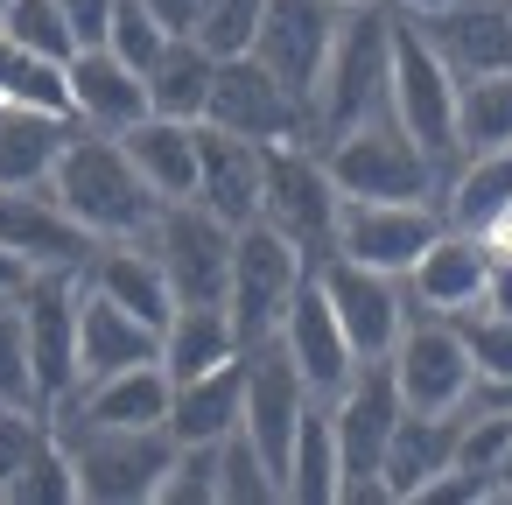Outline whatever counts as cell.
Here are the masks:
<instances>
[{"label":"cell","instance_id":"3","mask_svg":"<svg viewBox=\"0 0 512 505\" xmlns=\"http://www.w3.org/2000/svg\"><path fill=\"white\" fill-rule=\"evenodd\" d=\"M337 211H344V197H337V183H330L316 141L288 134V141H267V148H260V225H274L309 267L330 260V246H337Z\"/></svg>","mask_w":512,"mask_h":505},{"label":"cell","instance_id":"43","mask_svg":"<svg viewBox=\"0 0 512 505\" xmlns=\"http://www.w3.org/2000/svg\"><path fill=\"white\" fill-rule=\"evenodd\" d=\"M155 505H218V442H176Z\"/></svg>","mask_w":512,"mask_h":505},{"label":"cell","instance_id":"50","mask_svg":"<svg viewBox=\"0 0 512 505\" xmlns=\"http://www.w3.org/2000/svg\"><path fill=\"white\" fill-rule=\"evenodd\" d=\"M491 246H498V253H512V204H505V218L491 225Z\"/></svg>","mask_w":512,"mask_h":505},{"label":"cell","instance_id":"47","mask_svg":"<svg viewBox=\"0 0 512 505\" xmlns=\"http://www.w3.org/2000/svg\"><path fill=\"white\" fill-rule=\"evenodd\" d=\"M148 8L162 15L169 36H190V22H197V0H148Z\"/></svg>","mask_w":512,"mask_h":505},{"label":"cell","instance_id":"29","mask_svg":"<svg viewBox=\"0 0 512 505\" xmlns=\"http://www.w3.org/2000/svg\"><path fill=\"white\" fill-rule=\"evenodd\" d=\"M512 204V148H491V155H463L449 176H442V225L456 232H484L505 218Z\"/></svg>","mask_w":512,"mask_h":505},{"label":"cell","instance_id":"12","mask_svg":"<svg viewBox=\"0 0 512 505\" xmlns=\"http://www.w3.org/2000/svg\"><path fill=\"white\" fill-rule=\"evenodd\" d=\"M239 365H246V400H239V428L253 435V449L281 470L288 463V442H295V428H302V414L316 407V393H309V379H302V365L281 351V337H260V344H246L239 351ZM288 505V498H281Z\"/></svg>","mask_w":512,"mask_h":505},{"label":"cell","instance_id":"26","mask_svg":"<svg viewBox=\"0 0 512 505\" xmlns=\"http://www.w3.org/2000/svg\"><path fill=\"white\" fill-rule=\"evenodd\" d=\"M456 428H463V407L456 414H400L393 442H386V463H379V491L414 505V491L456 463Z\"/></svg>","mask_w":512,"mask_h":505},{"label":"cell","instance_id":"49","mask_svg":"<svg viewBox=\"0 0 512 505\" xmlns=\"http://www.w3.org/2000/svg\"><path fill=\"white\" fill-rule=\"evenodd\" d=\"M393 15H407V22H421V15H442V8H463V0H386Z\"/></svg>","mask_w":512,"mask_h":505},{"label":"cell","instance_id":"31","mask_svg":"<svg viewBox=\"0 0 512 505\" xmlns=\"http://www.w3.org/2000/svg\"><path fill=\"white\" fill-rule=\"evenodd\" d=\"M281 498L288 505H344V463H337V435H330V407L316 400L288 442L281 463Z\"/></svg>","mask_w":512,"mask_h":505},{"label":"cell","instance_id":"28","mask_svg":"<svg viewBox=\"0 0 512 505\" xmlns=\"http://www.w3.org/2000/svg\"><path fill=\"white\" fill-rule=\"evenodd\" d=\"M239 358V330L225 316V302H176V316L162 323V372L169 386L197 379V372H218Z\"/></svg>","mask_w":512,"mask_h":505},{"label":"cell","instance_id":"41","mask_svg":"<svg viewBox=\"0 0 512 505\" xmlns=\"http://www.w3.org/2000/svg\"><path fill=\"white\" fill-rule=\"evenodd\" d=\"M50 442V407L29 400H0V505H8V484L29 470V456Z\"/></svg>","mask_w":512,"mask_h":505},{"label":"cell","instance_id":"17","mask_svg":"<svg viewBox=\"0 0 512 505\" xmlns=\"http://www.w3.org/2000/svg\"><path fill=\"white\" fill-rule=\"evenodd\" d=\"M169 372L155 365H127L106 379H78L64 400H50V428H169Z\"/></svg>","mask_w":512,"mask_h":505},{"label":"cell","instance_id":"8","mask_svg":"<svg viewBox=\"0 0 512 505\" xmlns=\"http://www.w3.org/2000/svg\"><path fill=\"white\" fill-rule=\"evenodd\" d=\"M386 365H393V386H400V407L407 414H456L477 393V365H470V344H463L456 316L407 309Z\"/></svg>","mask_w":512,"mask_h":505},{"label":"cell","instance_id":"51","mask_svg":"<svg viewBox=\"0 0 512 505\" xmlns=\"http://www.w3.org/2000/svg\"><path fill=\"white\" fill-rule=\"evenodd\" d=\"M498 498H512V442H505V456H498Z\"/></svg>","mask_w":512,"mask_h":505},{"label":"cell","instance_id":"46","mask_svg":"<svg viewBox=\"0 0 512 505\" xmlns=\"http://www.w3.org/2000/svg\"><path fill=\"white\" fill-rule=\"evenodd\" d=\"M57 8L71 15L78 43H99V36H106V15H113V0H57Z\"/></svg>","mask_w":512,"mask_h":505},{"label":"cell","instance_id":"13","mask_svg":"<svg viewBox=\"0 0 512 505\" xmlns=\"http://www.w3.org/2000/svg\"><path fill=\"white\" fill-rule=\"evenodd\" d=\"M442 232V204H393V197H344L337 211V246L344 260L358 267H379V274H407L428 239Z\"/></svg>","mask_w":512,"mask_h":505},{"label":"cell","instance_id":"7","mask_svg":"<svg viewBox=\"0 0 512 505\" xmlns=\"http://www.w3.org/2000/svg\"><path fill=\"white\" fill-rule=\"evenodd\" d=\"M330 407V435H337V463H344V498H386L379 491V463H386V442L400 428V386H393V365L386 358H358V372L323 400Z\"/></svg>","mask_w":512,"mask_h":505},{"label":"cell","instance_id":"27","mask_svg":"<svg viewBox=\"0 0 512 505\" xmlns=\"http://www.w3.org/2000/svg\"><path fill=\"white\" fill-rule=\"evenodd\" d=\"M120 148L134 155V169L148 176V190H155L162 204H190V197H197V127H190V120L148 113V120H134V127L120 134Z\"/></svg>","mask_w":512,"mask_h":505},{"label":"cell","instance_id":"52","mask_svg":"<svg viewBox=\"0 0 512 505\" xmlns=\"http://www.w3.org/2000/svg\"><path fill=\"white\" fill-rule=\"evenodd\" d=\"M337 8H372V0H337Z\"/></svg>","mask_w":512,"mask_h":505},{"label":"cell","instance_id":"37","mask_svg":"<svg viewBox=\"0 0 512 505\" xmlns=\"http://www.w3.org/2000/svg\"><path fill=\"white\" fill-rule=\"evenodd\" d=\"M0 36H15L22 50H36V57H50V64H71L85 43H78V29H71V15L57 8V0H8L0 8Z\"/></svg>","mask_w":512,"mask_h":505},{"label":"cell","instance_id":"38","mask_svg":"<svg viewBox=\"0 0 512 505\" xmlns=\"http://www.w3.org/2000/svg\"><path fill=\"white\" fill-rule=\"evenodd\" d=\"M260 15H267V0H197L190 43H204L211 57H246L260 36Z\"/></svg>","mask_w":512,"mask_h":505},{"label":"cell","instance_id":"20","mask_svg":"<svg viewBox=\"0 0 512 505\" xmlns=\"http://www.w3.org/2000/svg\"><path fill=\"white\" fill-rule=\"evenodd\" d=\"M421 43L449 64V78H491V71H512V0H463V8H442V15H421L414 22Z\"/></svg>","mask_w":512,"mask_h":505},{"label":"cell","instance_id":"6","mask_svg":"<svg viewBox=\"0 0 512 505\" xmlns=\"http://www.w3.org/2000/svg\"><path fill=\"white\" fill-rule=\"evenodd\" d=\"M57 442L71 449V470H78V498L85 505H155L162 470L176 456V435L169 428H64Z\"/></svg>","mask_w":512,"mask_h":505},{"label":"cell","instance_id":"23","mask_svg":"<svg viewBox=\"0 0 512 505\" xmlns=\"http://www.w3.org/2000/svg\"><path fill=\"white\" fill-rule=\"evenodd\" d=\"M197 204L218 211L225 225H253L260 218V141L197 120Z\"/></svg>","mask_w":512,"mask_h":505},{"label":"cell","instance_id":"53","mask_svg":"<svg viewBox=\"0 0 512 505\" xmlns=\"http://www.w3.org/2000/svg\"><path fill=\"white\" fill-rule=\"evenodd\" d=\"M0 8H8V0H0Z\"/></svg>","mask_w":512,"mask_h":505},{"label":"cell","instance_id":"24","mask_svg":"<svg viewBox=\"0 0 512 505\" xmlns=\"http://www.w3.org/2000/svg\"><path fill=\"white\" fill-rule=\"evenodd\" d=\"M78 274H85V288H99L106 302H120L127 316H141V323H155V330L176 316L169 274H162V260L148 253V239H99Z\"/></svg>","mask_w":512,"mask_h":505},{"label":"cell","instance_id":"30","mask_svg":"<svg viewBox=\"0 0 512 505\" xmlns=\"http://www.w3.org/2000/svg\"><path fill=\"white\" fill-rule=\"evenodd\" d=\"M239 400H246V365H218V372H197L169 393V435L176 442H225L239 428Z\"/></svg>","mask_w":512,"mask_h":505},{"label":"cell","instance_id":"10","mask_svg":"<svg viewBox=\"0 0 512 505\" xmlns=\"http://www.w3.org/2000/svg\"><path fill=\"white\" fill-rule=\"evenodd\" d=\"M78 295L85 274L78 267H36L15 295L22 309V337H29V372H36V400H64L78 386Z\"/></svg>","mask_w":512,"mask_h":505},{"label":"cell","instance_id":"15","mask_svg":"<svg viewBox=\"0 0 512 505\" xmlns=\"http://www.w3.org/2000/svg\"><path fill=\"white\" fill-rule=\"evenodd\" d=\"M204 120L211 127H225V134H246V141H288V134H302V99L246 50V57H218V71H211V106H204Z\"/></svg>","mask_w":512,"mask_h":505},{"label":"cell","instance_id":"42","mask_svg":"<svg viewBox=\"0 0 512 505\" xmlns=\"http://www.w3.org/2000/svg\"><path fill=\"white\" fill-rule=\"evenodd\" d=\"M8 505H78V470H71V449H64L57 435L29 456V470L8 484Z\"/></svg>","mask_w":512,"mask_h":505},{"label":"cell","instance_id":"11","mask_svg":"<svg viewBox=\"0 0 512 505\" xmlns=\"http://www.w3.org/2000/svg\"><path fill=\"white\" fill-rule=\"evenodd\" d=\"M232 239H239V225H225V218L204 211L197 197H190V204H162V218L148 225V253L162 260L176 302H225Z\"/></svg>","mask_w":512,"mask_h":505},{"label":"cell","instance_id":"39","mask_svg":"<svg viewBox=\"0 0 512 505\" xmlns=\"http://www.w3.org/2000/svg\"><path fill=\"white\" fill-rule=\"evenodd\" d=\"M456 330H463V344H470L477 386H505V379H512V316L491 309V302H477V309L456 316Z\"/></svg>","mask_w":512,"mask_h":505},{"label":"cell","instance_id":"35","mask_svg":"<svg viewBox=\"0 0 512 505\" xmlns=\"http://www.w3.org/2000/svg\"><path fill=\"white\" fill-rule=\"evenodd\" d=\"M0 99L8 106H36V113H64L71 120V85H64V64L22 50L15 36H0Z\"/></svg>","mask_w":512,"mask_h":505},{"label":"cell","instance_id":"21","mask_svg":"<svg viewBox=\"0 0 512 505\" xmlns=\"http://www.w3.org/2000/svg\"><path fill=\"white\" fill-rule=\"evenodd\" d=\"M281 351L302 365V379H309V393L316 400H330L351 372H358V351H351V337H344V323H337V309L323 302V288H316V274H302V288H295V302H288V316H281Z\"/></svg>","mask_w":512,"mask_h":505},{"label":"cell","instance_id":"44","mask_svg":"<svg viewBox=\"0 0 512 505\" xmlns=\"http://www.w3.org/2000/svg\"><path fill=\"white\" fill-rule=\"evenodd\" d=\"M0 400H36V372H29V337H22V309L0 302Z\"/></svg>","mask_w":512,"mask_h":505},{"label":"cell","instance_id":"18","mask_svg":"<svg viewBox=\"0 0 512 505\" xmlns=\"http://www.w3.org/2000/svg\"><path fill=\"white\" fill-rule=\"evenodd\" d=\"M92 232L50 197V183H0V253H15L29 274L36 267H85Z\"/></svg>","mask_w":512,"mask_h":505},{"label":"cell","instance_id":"14","mask_svg":"<svg viewBox=\"0 0 512 505\" xmlns=\"http://www.w3.org/2000/svg\"><path fill=\"white\" fill-rule=\"evenodd\" d=\"M309 274H316L323 302L337 309L351 351H358V358H386L393 337H400V323H407V281H400V274H379V267H358V260H344V253L316 260Z\"/></svg>","mask_w":512,"mask_h":505},{"label":"cell","instance_id":"40","mask_svg":"<svg viewBox=\"0 0 512 505\" xmlns=\"http://www.w3.org/2000/svg\"><path fill=\"white\" fill-rule=\"evenodd\" d=\"M120 64H134V71H148L162 50H169V29H162V15L148 8V0H113V15H106V36H99Z\"/></svg>","mask_w":512,"mask_h":505},{"label":"cell","instance_id":"1","mask_svg":"<svg viewBox=\"0 0 512 505\" xmlns=\"http://www.w3.org/2000/svg\"><path fill=\"white\" fill-rule=\"evenodd\" d=\"M50 197L92 239H148V225L162 218V197L148 190V176L134 169L120 134H92V127L64 134V148L50 162Z\"/></svg>","mask_w":512,"mask_h":505},{"label":"cell","instance_id":"19","mask_svg":"<svg viewBox=\"0 0 512 505\" xmlns=\"http://www.w3.org/2000/svg\"><path fill=\"white\" fill-rule=\"evenodd\" d=\"M491 267H498V246H491L484 232H456V225H442V232L428 239V253L400 274V281H407V309L463 316V309H477V302H484Z\"/></svg>","mask_w":512,"mask_h":505},{"label":"cell","instance_id":"5","mask_svg":"<svg viewBox=\"0 0 512 505\" xmlns=\"http://www.w3.org/2000/svg\"><path fill=\"white\" fill-rule=\"evenodd\" d=\"M386 113L393 127L442 169H456V78L449 64L421 43V29L407 15H393V71H386Z\"/></svg>","mask_w":512,"mask_h":505},{"label":"cell","instance_id":"2","mask_svg":"<svg viewBox=\"0 0 512 505\" xmlns=\"http://www.w3.org/2000/svg\"><path fill=\"white\" fill-rule=\"evenodd\" d=\"M386 71H393V8L372 0V8H344L337 22V43L323 57V78L309 92V113H302V141H337L365 120L386 113Z\"/></svg>","mask_w":512,"mask_h":505},{"label":"cell","instance_id":"4","mask_svg":"<svg viewBox=\"0 0 512 505\" xmlns=\"http://www.w3.org/2000/svg\"><path fill=\"white\" fill-rule=\"evenodd\" d=\"M323 155V169H330V183H337V197H393V204H442V162H428L400 127H393V113H379V120H365V127H351V134H337V141H323L316 148Z\"/></svg>","mask_w":512,"mask_h":505},{"label":"cell","instance_id":"33","mask_svg":"<svg viewBox=\"0 0 512 505\" xmlns=\"http://www.w3.org/2000/svg\"><path fill=\"white\" fill-rule=\"evenodd\" d=\"M71 127L78 120H64V113H36V106L0 99V183H50V162H57Z\"/></svg>","mask_w":512,"mask_h":505},{"label":"cell","instance_id":"34","mask_svg":"<svg viewBox=\"0 0 512 505\" xmlns=\"http://www.w3.org/2000/svg\"><path fill=\"white\" fill-rule=\"evenodd\" d=\"M491 148H512V71L456 85V155H491Z\"/></svg>","mask_w":512,"mask_h":505},{"label":"cell","instance_id":"45","mask_svg":"<svg viewBox=\"0 0 512 505\" xmlns=\"http://www.w3.org/2000/svg\"><path fill=\"white\" fill-rule=\"evenodd\" d=\"M484 498H498V484H491L484 470H463V463L435 470V477L414 491V505H484Z\"/></svg>","mask_w":512,"mask_h":505},{"label":"cell","instance_id":"9","mask_svg":"<svg viewBox=\"0 0 512 505\" xmlns=\"http://www.w3.org/2000/svg\"><path fill=\"white\" fill-rule=\"evenodd\" d=\"M302 274H309V260H302L274 225H260V218L239 225V239H232V281H225V316H232V330H239V351L281 330V316H288Z\"/></svg>","mask_w":512,"mask_h":505},{"label":"cell","instance_id":"48","mask_svg":"<svg viewBox=\"0 0 512 505\" xmlns=\"http://www.w3.org/2000/svg\"><path fill=\"white\" fill-rule=\"evenodd\" d=\"M22 281H29V267H22L15 253H0V302H15V295H22Z\"/></svg>","mask_w":512,"mask_h":505},{"label":"cell","instance_id":"36","mask_svg":"<svg viewBox=\"0 0 512 505\" xmlns=\"http://www.w3.org/2000/svg\"><path fill=\"white\" fill-rule=\"evenodd\" d=\"M218 505H281V470L253 449L246 428L218 442Z\"/></svg>","mask_w":512,"mask_h":505},{"label":"cell","instance_id":"32","mask_svg":"<svg viewBox=\"0 0 512 505\" xmlns=\"http://www.w3.org/2000/svg\"><path fill=\"white\" fill-rule=\"evenodd\" d=\"M211 71H218V57L204 50V43H190V36H169V50L141 71L148 78V113H162V120H204V106H211Z\"/></svg>","mask_w":512,"mask_h":505},{"label":"cell","instance_id":"25","mask_svg":"<svg viewBox=\"0 0 512 505\" xmlns=\"http://www.w3.org/2000/svg\"><path fill=\"white\" fill-rule=\"evenodd\" d=\"M155 358H162L155 323L127 316L99 288L78 295V379H106V372H127V365H155Z\"/></svg>","mask_w":512,"mask_h":505},{"label":"cell","instance_id":"22","mask_svg":"<svg viewBox=\"0 0 512 505\" xmlns=\"http://www.w3.org/2000/svg\"><path fill=\"white\" fill-rule=\"evenodd\" d=\"M64 85H71V120L92 134H127L134 120H148V78L120 64L106 43H85L64 64Z\"/></svg>","mask_w":512,"mask_h":505},{"label":"cell","instance_id":"16","mask_svg":"<svg viewBox=\"0 0 512 505\" xmlns=\"http://www.w3.org/2000/svg\"><path fill=\"white\" fill-rule=\"evenodd\" d=\"M337 22H344L337 0H267V15H260L253 57L302 99V113H309V92H316L323 57H330V43H337Z\"/></svg>","mask_w":512,"mask_h":505}]
</instances>
